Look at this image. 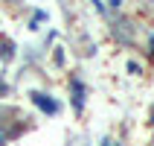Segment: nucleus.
Segmentation results:
<instances>
[{
    "label": "nucleus",
    "mask_w": 154,
    "mask_h": 146,
    "mask_svg": "<svg viewBox=\"0 0 154 146\" xmlns=\"http://www.w3.org/2000/svg\"><path fill=\"white\" fill-rule=\"evenodd\" d=\"M32 102L38 105L44 114H55V111H58V102H55L50 94H44V91H32Z\"/></svg>",
    "instance_id": "nucleus-1"
},
{
    "label": "nucleus",
    "mask_w": 154,
    "mask_h": 146,
    "mask_svg": "<svg viewBox=\"0 0 154 146\" xmlns=\"http://www.w3.org/2000/svg\"><path fill=\"white\" fill-rule=\"evenodd\" d=\"M70 88H73V108L82 114V108H85V85H82L79 79H73V82H70Z\"/></svg>",
    "instance_id": "nucleus-2"
},
{
    "label": "nucleus",
    "mask_w": 154,
    "mask_h": 146,
    "mask_svg": "<svg viewBox=\"0 0 154 146\" xmlns=\"http://www.w3.org/2000/svg\"><path fill=\"white\" fill-rule=\"evenodd\" d=\"M0 47H3V59H12V41H3V44H0Z\"/></svg>",
    "instance_id": "nucleus-3"
},
{
    "label": "nucleus",
    "mask_w": 154,
    "mask_h": 146,
    "mask_svg": "<svg viewBox=\"0 0 154 146\" xmlns=\"http://www.w3.org/2000/svg\"><path fill=\"white\" fill-rule=\"evenodd\" d=\"M102 146H119V143H116L113 138H102Z\"/></svg>",
    "instance_id": "nucleus-4"
},
{
    "label": "nucleus",
    "mask_w": 154,
    "mask_h": 146,
    "mask_svg": "<svg viewBox=\"0 0 154 146\" xmlns=\"http://www.w3.org/2000/svg\"><path fill=\"white\" fill-rule=\"evenodd\" d=\"M6 143V129H0V146Z\"/></svg>",
    "instance_id": "nucleus-5"
},
{
    "label": "nucleus",
    "mask_w": 154,
    "mask_h": 146,
    "mask_svg": "<svg viewBox=\"0 0 154 146\" xmlns=\"http://www.w3.org/2000/svg\"><path fill=\"white\" fill-rule=\"evenodd\" d=\"M151 53H154V32H151Z\"/></svg>",
    "instance_id": "nucleus-6"
},
{
    "label": "nucleus",
    "mask_w": 154,
    "mask_h": 146,
    "mask_svg": "<svg viewBox=\"0 0 154 146\" xmlns=\"http://www.w3.org/2000/svg\"><path fill=\"white\" fill-rule=\"evenodd\" d=\"M151 123H154V108H151Z\"/></svg>",
    "instance_id": "nucleus-7"
}]
</instances>
